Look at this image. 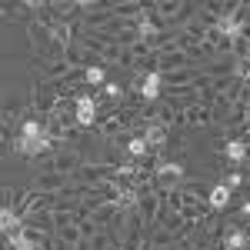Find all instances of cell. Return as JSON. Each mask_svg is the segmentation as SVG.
Returning a JSON list of instances; mask_svg holds the SVG:
<instances>
[{"instance_id": "7a4b0ae2", "label": "cell", "mask_w": 250, "mask_h": 250, "mask_svg": "<svg viewBox=\"0 0 250 250\" xmlns=\"http://www.w3.org/2000/svg\"><path fill=\"white\" fill-rule=\"evenodd\" d=\"M154 177H157V184L170 193V190H177V187L184 184V177H187V173H184L180 164H173V160H160V164L154 167Z\"/></svg>"}, {"instance_id": "9c48e42d", "label": "cell", "mask_w": 250, "mask_h": 250, "mask_svg": "<svg viewBox=\"0 0 250 250\" xmlns=\"http://www.w3.org/2000/svg\"><path fill=\"white\" fill-rule=\"evenodd\" d=\"M227 204H230V190H227L224 184L207 187V207H210V210H224Z\"/></svg>"}, {"instance_id": "277c9868", "label": "cell", "mask_w": 250, "mask_h": 250, "mask_svg": "<svg viewBox=\"0 0 250 250\" xmlns=\"http://www.w3.org/2000/svg\"><path fill=\"white\" fill-rule=\"evenodd\" d=\"M224 157H227L230 167H240V164L250 160V144L244 140V137H230V140L224 144Z\"/></svg>"}, {"instance_id": "8992f818", "label": "cell", "mask_w": 250, "mask_h": 250, "mask_svg": "<svg viewBox=\"0 0 250 250\" xmlns=\"http://www.w3.org/2000/svg\"><path fill=\"white\" fill-rule=\"evenodd\" d=\"M124 150H127V157H130L134 164H140L144 157L150 154V144L144 140V134H130V137H127V144H124Z\"/></svg>"}, {"instance_id": "7c38bea8", "label": "cell", "mask_w": 250, "mask_h": 250, "mask_svg": "<svg viewBox=\"0 0 250 250\" xmlns=\"http://www.w3.org/2000/svg\"><path fill=\"white\" fill-rule=\"evenodd\" d=\"M104 97H107V100H120V97H124V87H120V83H114V80H110V83H107V87H104Z\"/></svg>"}, {"instance_id": "8fae6325", "label": "cell", "mask_w": 250, "mask_h": 250, "mask_svg": "<svg viewBox=\"0 0 250 250\" xmlns=\"http://www.w3.org/2000/svg\"><path fill=\"white\" fill-rule=\"evenodd\" d=\"M224 187H227V190H240V187H244V173H240V170H230V173H227V177H224Z\"/></svg>"}, {"instance_id": "ba28073f", "label": "cell", "mask_w": 250, "mask_h": 250, "mask_svg": "<svg viewBox=\"0 0 250 250\" xmlns=\"http://www.w3.org/2000/svg\"><path fill=\"white\" fill-rule=\"evenodd\" d=\"M224 250H247V230L240 224L227 227V233H224Z\"/></svg>"}, {"instance_id": "6da1fadb", "label": "cell", "mask_w": 250, "mask_h": 250, "mask_svg": "<svg viewBox=\"0 0 250 250\" xmlns=\"http://www.w3.org/2000/svg\"><path fill=\"white\" fill-rule=\"evenodd\" d=\"M164 83H167V80H164V74H160V70L154 67V70H147V74H144V77L134 83V90H137V97H140V100L154 104L157 97L164 94Z\"/></svg>"}, {"instance_id": "52a82bcc", "label": "cell", "mask_w": 250, "mask_h": 250, "mask_svg": "<svg viewBox=\"0 0 250 250\" xmlns=\"http://www.w3.org/2000/svg\"><path fill=\"white\" fill-rule=\"evenodd\" d=\"M83 83H90V87H100V90H104V87L110 83L107 67H104V63H87V67H83Z\"/></svg>"}, {"instance_id": "30bf717a", "label": "cell", "mask_w": 250, "mask_h": 250, "mask_svg": "<svg viewBox=\"0 0 250 250\" xmlns=\"http://www.w3.org/2000/svg\"><path fill=\"white\" fill-rule=\"evenodd\" d=\"M140 134H144V140L150 144V150H157V147L167 144V127H164V124H147Z\"/></svg>"}, {"instance_id": "3957f363", "label": "cell", "mask_w": 250, "mask_h": 250, "mask_svg": "<svg viewBox=\"0 0 250 250\" xmlns=\"http://www.w3.org/2000/svg\"><path fill=\"white\" fill-rule=\"evenodd\" d=\"M74 124H80V127H94L97 124V100H94V94H77L74 97Z\"/></svg>"}, {"instance_id": "5b68a950", "label": "cell", "mask_w": 250, "mask_h": 250, "mask_svg": "<svg viewBox=\"0 0 250 250\" xmlns=\"http://www.w3.org/2000/svg\"><path fill=\"white\" fill-rule=\"evenodd\" d=\"M54 147V140H30V137H14V154L20 157H40Z\"/></svg>"}, {"instance_id": "4fadbf2b", "label": "cell", "mask_w": 250, "mask_h": 250, "mask_svg": "<svg viewBox=\"0 0 250 250\" xmlns=\"http://www.w3.org/2000/svg\"><path fill=\"white\" fill-rule=\"evenodd\" d=\"M237 217H244V224H250V200L240 204V213H237Z\"/></svg>"}]
</instances>
